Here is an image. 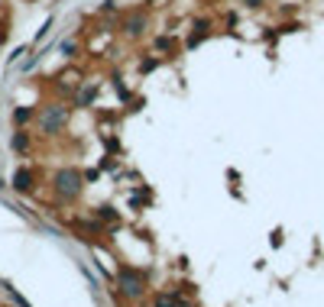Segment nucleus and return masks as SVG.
<instances>
[{
	"mask_svg": "<svg viewBox=\"0 0 324 307\" xmlns=\"http://www.w3.org/2000/svg\"><path fill=\"white\" fill-rule=\"evenodd\" d=\"M120 291H124L127 297H139V294H143V278H139V271L120 268Z\"/></svg>",
	"mask_w": 324,
	"mask_h": 307,
	"instance_id": "2",
	"label": "nucleus"
},
{
	"mask_svg": "<svg viewBox=\"0 0 324 307\" xmlns=\"http://www.w3.org/2000/svg\"><path fill=\"white\" fill-rule=\"evenodd\" d=\"M30 117H33V110H26V107H23V110H16V123H26Z\"/></svg>",
	"mask_w": 324,
	"mask_h": 307,
	"instance_id": "7",
	"label": "nucleus"
},
{
	"mask_svg": "<svg viewBox=\"0 0 324 307\" xmlns=\"http://www.w3.org/2000/svg\"><path fill=\"white\" fill-rule=\"evenodd\" d=\"M139 26H143L139 16H136V20H127V32H139Z\"/></svg>",
	"mask_w": 324,
	"mask_h": 307,
	"instance_id": "6",
	"label": "nucleus"
},
{
	"mask_svg": "<svg viewBox=\"0 0 324 307\" xmlns=\"http://www.w3.org/2000/svg\"><path fill=\"white\" fill-rule=\"evenodd\" d=\"M65 123V107H49L46 120H42V126H46V133H52V129H58Z\"/></svg>",
	"mask_w": 324,
	"mask_h": 307,
	"instance_id": "3",
	"label": "nucleus"
},
{
	"mask_svg": "<svg viewBox=\"0 0 324 307\" xmlns=\"http://www.w3.org/2000/svg\"><path fill=\"white\" fill-rule=\"evenodd\" d=\"M156 307H182V301L175 294H159L156 297Z\"/></svg>",
	"mask_w": 324,
	"mask_h": 307,
	"instance_id": "5",
	"label": "nucleus"
},
{
	"mask_svg": "<svg viewBox=\"0 0 324 307\" xmlns=\"http://www.w3.org/2000/svg\"><path fill=\"white\" fill-rule=\"evenodd\" d=\"M13 188L16 191H30L33 188V175L26 172V168H20V172H16V178H13Z\"/></svg>",
	"mask_w": 324,
	"mask_h": 307,
	"instance_id": "4",
	"label": "nucleus"
},
{
	"mask_svg": "<svg viewBox=\"0 0 324 307\" xmlns=\"http://www.w3.org/2000/svg\"><path fill=\"white\" fill-rule=\"evenodd\" d=\"M55 191H58L62 197H75L78 191H81V175H78L75 168L58 172V175H55Z\"/></svg>",
	"mask_w": 324,
	"mask_h": 307,
	"instance_id": "1",
	"label": "nucleus"
}]
</instances>
